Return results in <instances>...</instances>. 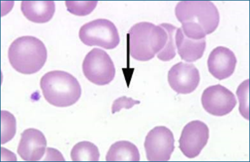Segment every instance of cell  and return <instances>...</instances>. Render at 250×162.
I'll return each instance as SVG.
<instances>
[{
    "label": "cell",
    "instance_id": "cell-1",
    "mask_svg": "<svg viewBox=\"0 0 250 162\" xmlns=\"http://www.w3.org/2000/svg\"><path fill=\"white\" fill-rule=\"evenodd\" d=\"M175 15L186 37L195 40L214 33L220 22L219 11L209 1H181L176 5Z\"/></svg>",
    "mask_w": 250,
    "mask_h": 162
},
{
    "label": "cell",
    "instance_id": "cell-2",
    "mask_svg": "<svg viewBox=\"0 0 250 162\" xmlns=\"http://www.w3.org/2000/svg\"><path fill=\"white\" fill-rule=\"evenodd\" d=\"M130 53L135 60L147 61L163 50L168 34L163 27L149 22L134 24L128 33Z\"/></svg>",
    "mask_w": 250,
    "mask_h": 162
},
{
    "label": "cell",
    "instance_id": "cell-3",
    "mask_svg": "<svg viewBox=\"0 0 250 162\" xmlns=\"http://www.w3.org/2000/svg\"><path fill=\"white\" fill-rule=\"evenodd\" d=\"M8 58L12 68L23 74L39 72L47 59V50L42 41L33 36H23L11 43Z\"/></svg>",
    "mask_w": 250,
    "mask_h": 162
},
{
    "label": "cell",
    "instance_id": "cell-4",
    "mask_svg": "<svg viewBox=\"0 0 250 162\" xmlns=\"http://www.w3.org/2000/svg\"><path fill=\"white\" fill-rule=\"evenodd\" d=\"M41 88L44 98L56 107H68L82 96V87L77 78L64 71H50L42 77Z\"/></svg>",
    "mask_w": 250,
    "mask_h": 162
},
{
    "label": "cell",
    "instance_id": "cell-5",
    "mask_svg": "<svg viewBox=\"0 0 250 162\" xmlns=\"http://www.w3.org/2000/svg\"><path fill=\"white\" fill-rule=\"evenodd\" d=\"M81 41L88 46H99L113 50L119 45L120 36L116 26L106 19H97L84 24L79 33Z\"/></svg>",
    "mask_w": 250,
    "mask_h": 162
},
{
    "label": "cell",
    "instance_id": "cell-6",
    "mask_svg": "<svg viewBox=\"0 0 250 162\" xmlns=\"http://www.w3.org/2000/svg\"><path fill=\"white\" fill-rule=\"evenodd\" d=\"M83 73L87 79L95 85L109 84L116 75V68L108 54L94 48L85 56L83 63Z\"/></svg>",
    "mask_w": 250,
    "mask_h": 162
},
{
    "label": "cell",
    "instance_id": "cell-7",
    "mask_svg": "<svg viewBox=\"0 0 250 162\" xmlns=\"http://www.w3.org/2000/svg\"><path fill=\"white\" fill-rule=\"evenodd\" d=\"M144 146L148 161H168L175 149L173 132L166 126H156L147 134Z\"/></svg>",
    "mask_w": 250,
    "mask_h": 162
},
{
    "label": "cell",
    "instance_id": "cell-8",
    "mask_svg": "<svg viewBox=\"0 0 250 162\" xmlns=\"http://www.w3.org/2000/svg\"><path fill=\"white\" fill-rule=\"evenodd\" d=\"M209 130L207 125L200 120H194L186 125L181 133L180 149L188 158H197L207 145Z\"/></svg>",
    "mask_w": 250,
    "mask_h": 162
},
{
    "label": "cell",
    "instance_id": "cell-9",
    "mask_svg": "<svg viewBox=\"0 0 250 162\" xmlns=\"http://www.w3.org/2000/svg\"><path fill=\"white\" fill-rule=\"evenodd\" d=\"M202 103L206 111L214 116L229 114L236 106L237 100L231 90L221 85L211 86L203 92Z\"/></svg>",
    "mask_w": 250,
    "mask_h": 162
},
{
    "label": "cell",
    "instance_id": "cell-10",
    "mask_svg": "<svg viewBox=\"0 0 250 162\" xmlns=\"http://www.w3.org/2000/svg\"><path fill=\"white\" fill-rule=\"evenodd\" d=\"M199 71L192 63L180 62L171 67L168 73V82L171 89L178 94H188L199 85Z\"/></svg>",
    "mask_w": 250,
    "mask_h": 162
},
{
    "label": "cell",
    "instance_id": "cell-11",
    "mask_svg": "<svg viewBox=\"0 0 250 162\" xmlns=\"http://www.w3.org/2000/svg\"><path fill=\"white\" fill-rule=\"evenodd\" d=\"M46 144L42 132L34 128L27 129L21 134L17 153L24 161H39L45 154Z\"/></svg>",
    "mask_w": 250,
    "mask_h": 162
},
{
    "label": "cell",
    "instance_id": "cell-12",
    "mask_svg": "<svg viewBox=\"0 0 250 162\" xmlns=\"http://www.w3.org/2000/svg\"><path fill=\"white\" fill-rule=\"evenodd\" d=\"M237 62L236 56L231 50L219 46L210 54L208 60V70L217 79H227L233 74Z\"/></svg>",
    "mask_w": 250,
    "mask_h": 162
},
{
    "label": "cell",
    "instance_id": "cell-13",
    "mask_svg": "<svg viewBox=\"0 0 250 162\" xmlns=\"http://www.w3.org/2000/svg\"><path fill=\"white\" fill-rule=\"evenodd\" d=\"M175 38L176 48L183 60L194 62L202 57L207 47L206 38L195 40L186 37L181 28L176 30Z\"/></svg>",
    "mask_w": 250,
    "mask_h": 162
},
{
    "label": "cell",
    "instance_id": "cell-14",
    "mask_svg": "<svg viewBox=\"0 0 250 162\" xmlns=\"http://www.w3.org/2000/svg\"><path fill=\"white\" fill-rule=\"evenodd\" d=\"M55 3L53 1H23L21 4L24 16L35 23L50 21L55 14Z\"/></svg>",
    "mask_w": 250,
    "mask_h": 162
},
{
    "label": "cell",
    "instance_id": "cell-15",
    "mask_svg": "<svg viewBox=\"0 0 250 162\" xmlns=\"http://www.w3.org/2000/svg\"><path fill=\"white\" fill-rule=\"evenodd\" d=\"M141 156L138 148L131 142L119 141L112 144L107 152V162H139Z\"/></svg>",
    "mask_w": 250,
    "mask_h": 162
},
{
    "label": "cell",
    "instance_id": "cell-16",
    "mask_svg": "<svg viewBox=\"0 0 250 162\" xmlns=\"http://www.w3.org/2000/svg\"><path fill=\"white\" fill-rule=\"evenodd\" d=\"M71 158L73 162H98L100 159V152L97 146L91 142H81L73 146Z\"/></svg>",
    "mask_w": 250,
    "mask_h": 162
},
{
    "label": "cell",
    "instance_id": "cell-17",
    "mask_svg": "<svg viewBox=\"0 0 250 162\" xmlns=\"http://www.w3.org/2000/svg\"><path fill=\"white\" fill-rule=\"evenodd\" d=\"M160 26L165 29L168 34V40L165 47L158 54L157 57L163 61H168L175 57L176 48L175 45V33L177 28L169 23H162Z\"/></svg>",
    "mask_w": 250,
    "mask_h": 162
},
{
    "label": "cell",
    "instance_id": "cell-18",
    "mask_svg": "<svg viewBox=\"0 0 250 162\" xmlns=\"http://www.w3.org/2000/svg\"><path fill=\"white\" fill-rule=\"evenodd\" d=\"M1 144H4L11 141L16 133V119L11 112L1 111Z\"/></svg>",
    "mask_w": 250,
    "mask_h": 162
},
{
    "label": "cell",
    "instance_id": "cell-19",
    "mask_svg": "<svg viewBox=\"0 0 250 162\" xmlns=\"http://www.w3.org/2000/svg\"><path fill=\"white\" fill-rule=\"evenodd\" d=\"M250 80H245L239 86L237 90V97L239 101V112L242 117L250 120L249 93Z\"/></svg>",
    "mask_w": 250,
    "mask_h": 162
},
{
    "label": "cell",
    "instance_id": "cell-20",
    "mask_svg": "<svg viewBox=\"0 0 250 162\" xmlns=\"http://www.w3.org/2000/svg\"><path fill=\"white\" fill-rule=\"evenodd\" d=\"M98 1H65L67 11L77 16H86L94 11Z\"/></svg>",
    "mask_w": 250,
    "mask_h": 162
},
{
    "label": "cell",
    "instance_id": "cell-21",
    "mask_svg": "<svg viewBox=\"0 0 250 162\" xmlns=\"http://www.w3.org/2000/svg\"><path fill=\"white\" fill-rule=\"evenodd\" d=\"M138 100H134L132 98L127 97H122L115 100L112 107V113L115 114L117 112H119L124 108L129 109L135 106L136 105L140 104Z\"/></svg>",
    "mask_w": 250,
    "mask_h": 162
}]
</instances>
